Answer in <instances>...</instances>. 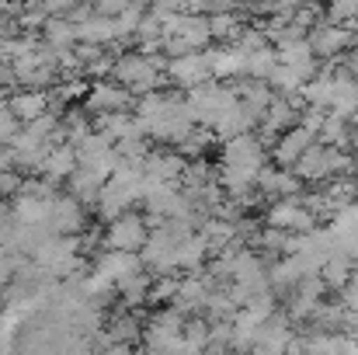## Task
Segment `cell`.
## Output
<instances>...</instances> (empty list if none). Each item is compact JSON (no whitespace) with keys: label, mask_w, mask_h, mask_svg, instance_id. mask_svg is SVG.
<instances>
[{"label":"cell","mask_w":358,"mask_h":355,"mask_svg":"<svg viewBox=\"0 0 358 355\" xmlns=\"http://www.w3.org/2000/svg\"><path fill=\"white\" fill-rule=\"evenodd\" d=\"M296 178L310 188H320L327 185L331 178H341V174H352V153L348 150H334V146H324V143H313L299 160H296Z\"/></svg>","instance_id":"obj_1"},{"label":"cell","mask_w":358,"mask_h":355,"mask_svg":"<svg viewBox=\"0 0 358 355\" xmlns=\"http://www.w3.org/2000/svg\"><path fill=\"white\" fill-rule=\"evenodd\" d=\"M306 42H310V49H313V56H317L320 63L341 60V56L358 42V28H355V21L338 25V21H327V18H324L317 28H310Z\"/></svg>","instance_id":"obj_2"},{"label":"cell","mask_w":358,"mask_h":355,"mask_svg":"<svg viewBox=\"0 0 358 355\" xmlns=\"http://www.w3.org/2000/svg\"><path fill=\"white\" fill-rule=\"evenodd\" d=\"M264 227L285 230V234H310V230H317V227H324V223L299 202V195H292V199H275V202H268V209H264Z\"/></svg>","instance_id":"obj_3"},{"label":"cell","mask_w":358,"mask_h":355,"mask_svg":"<svg viewBox=\"0 0 358 355\" xmlns=\"http://www.w3.org/2000/svg\"><path fill=\"white\" fill-rule=\"evenodd\" d=\"M227 167H240L247 174H257L268 164V146L257 139V132H240L234 139H223V160Z\"/></svg>","instance_id":"obj_4"},{"label":"cell","mask_w":358,"mask_h":355,"mask_svg":"<svg viewBox=\"0 0 358 355\" xmlns=\"http://www.w3.org/2000/svg\"><path fill=\"white\" fill-rule=\"evenodd\" d=\"M296 338V324L285 317V314H271L261 321V328L254 331V342H250V355H285L289 352V342Z\"/></svg>","instance_id":"obj_5"},{"label":"cell","mask_w":358,"mask_h":355,"mask_svg":"<svg viewBox=\"0 0 358 355\" xmlns=\"http://www.w3.org/2000/svg\"><path fill=\"white\" fill-rule=\"evenodd\" d=\"M254 188H257L261 199L275 202V199H292V195H299L306 185L296 178V171H289V167H275V164H264V167L257 171Z\"/></svg>","instance_id":"obj_6"},{"label":"cell","mask_w":358,"mask_h":355,"mask_svg":"<svg viewBox=\"0 0 358 355\" xmlns=\"http://www.w3.org/2000/svg\"><path fill=\"white\" fill-rule=\"evenodd\" d=\"M317 143V132H310L306 125H292L289 132H282L278 139H275V146L268 150V157H271V164L275 167H296V160L310 150Z\"/></svg>","instance_id":"obj_7"},{"label":"cell","mask_w":358,"mask_h":355,"mask_svg":"<svg viewBox=\"0 0 358 355\" xmlns=\"http://www.w3.org/2000/svg\"><path fill=\"white\" fill-rule=\"evenodd\" d=\"M206 60H209V74L213 81H223V84H234L240 77H247V56L240 53L237 46H216V49H206Z\"/></svg>","instance_id":"obj_8"},{"label":"cell","mask_w":358,"mask_h":355,"mask_svg":"<svg viewBox=\"0 0 358 355\" xmlns=\"http://www.w3.org/2000/svg\"><path fill=\"white\" fill-rule=\"evenodd\" d=\"M167 74H171V81H174V84H181V88H199V84L213 81L206 53H188V56H174V60L167 63Z\"/></svg>","instance_id":"obj_9"},{"label":"cell","mask_w":358,"mask_h":355,"mask_svg":"<svg viewBox=\"0 0 358 355\" xmlns=\"http://www.w3.org/2000/svg\"><path fill=\"white\" fill-rule=\"evenodd\" d=\"M275 56H278V63H282V67L296 70L303 81L317 77V70H320V60L313 56V49H310V42H306V39L289 42V46H278V49H275Z\"/></svg>","instance_id":"obj_10"},{"label":"cell","mask_w":358,"mask_h":355,"mask_svg":"<svg viewBox=\"0 0 358 355\" xmlns=\"http://www.w3.org/2000/svg\"><path fill=\"white\" fill-rule=\"evenodd\" d=\"M108 244H112L115 251H139V247L146 244V223H143L139 216L125 213V216H119V220L112 223Z\"/></svg>","instance_id":"obj_11"},{"label":"cell","mask_w":358,"mask_h":355,"mask_svg":"<svg viewBox=\"0 0 358 355\" xmlns=\"http://www.w3.org/2000/svg\"><path fill=\"white\" fill-rule=\"evenodd\" d=\"M327 230H331V237H334V247H338L341 254L358 258V213H355V206L341 209V213L327 223Z\"/></svg>","instance_id":"obj_12"},{"label":"cell","mask_w":358,"mask_h":355,"mask_svg":"<svg viewBox=\"0 0 358 355\" xmlns=\"http://www.w3.org/2000/svg\"><path fill=\"white\" fill-rule=\"evenodd\" d=\"M355 258H348V254H341V251H334L324 265H320V282L327 286V293H341L345 286H348V279L355 275Z\"/></svg>","instance_id":"obj_13"},{"label":"cell","mask_w":358,"mask_h":355,"mask_svg":"<svg viewBox=\"0 0 358 355\" xmlns=\"http://www.w3.org/2000/svg\"><path fill=\"white\" fill-rule=\"evenodd\" d=\"M317 143L334 146V150H352V122L327 112L324 125H320V132H317Z\"/></svg>","instance_id":"obj_14"},{"label":"cell","mask_w":358,"mask_h":355,"mask_svg":"<svg viewBox=\"0 0 358 355\" xmlns=\"http://www.w3.org/2000/svg\"><path fill=\"white\" fill-rule=\"evenodd\" d=\"M45 39H49V49L59 56L66 49L77 46V25L73 21H63V18H49L45 21Z\"/></svg>","instance_id":"obj_15"},{"label":"cell","mask_w":358,"mask_h":355,"mask_svg":"<svg viewBox=\"0 0 358 355\" xmlns=\"http://www.w3.org/2000/svg\"><path fill=\"white\" fill-rule=\"evenodd\" d=\"M132 98H129V88H115V84H98L91 91V109L98 112H119L125 109Z\"/></svg>","instance_id":"obj_16"},{"label":"cell","mask_w":358,"mask_h":355,"mask_svg":"<svg viewBox=\"0 0 358 355\" xmlns=\"http://www.w3.org/2000/svg\"><path fill=\"white\" fill-rule=\"evenodd\" d=\"M240 28H243V18H240L237 11L209 14V35H213V39H220V42H234Z\"/></svg>","instance_id":"obj_17"},{"label":"cell","mask_w":358,"mask_h":355,"mask_svg":"<svg viewBox=\"0 0 358 355\" xmlns=\"http://www.w3.org/2000/svg\"><path fill=\"white\" fill-rule=\"evenodd\" d=\"M278 67V56H275V46H264V49H257V53H247V77H254V81H264L268 84V77H271V70Z\"/></svg>","instance_id":"obj_18"},{"label":"cell","mask_w":358,"mask_h":355,"mask_svg":"<svg viewBox=\"0 0 358 355\" xmlns=\"http://www.w3.org/2000/svg\"><path fill=\"white\" fill-rule=\"evenodd\" d=\"M303 84H306V81H303L296 70L282 67V63H278V67L271 70V77H268V88H271L275 95H299V91H303Z\"/></svg>","instance_id":"obj_19"},{"label":"cell","mask_w":358,"mask_h":355,"mask_svg":"<svg viewBox=\"0 0 358 355\" xmlns=\"http://www.w3.org/2000/svg\"><path fill=\"white\" fill-rule=\"evenodd\" d=\"M10 109H14L17 118H31V122H35V118L45 112V98H42V95H17V98L10 102Z\"/></svg>","instance_id":"obj_20"},{"label":"cell","mask_w":358,"mask_h":355,"mask_svg":"<svg viewBox=\"0 0 358 355\" xmlns=\"http://www.w3.org/2000/svg\"><path fill=\"white\" fill-rule=\"evenodd\" d=\"M341 63H345L348 77H352V81H358V42L348 49V53H345V56H341Z\"/></svg>","instance_id":"obj_21"},{"label":"cell","mask_w":358,"mask_h":355,"mask_svg":"<svg viewBox=\"0 0 358 355\" xmlns=\"http://www.w3.org/2000/svg\"><path fill=\"white\" fill-rule=\"evenodd\" d=\"M352 146H355V153H358V118H352Z\"/></svg>","instance_id":"obj_22"},{"label":"cell","mask_w":358,"mask_h":355,"mask_svg":"<svg viewBox=\"0 0 358 355\" xmlns=\"http://www.w3.org/2000/svg\"><path fill=\"white\" fill-rule=\"evenodd\" d=\"M355 268H358V258H355Z\"/></svg>","instance_id":"obj_23"},{"label":"cell","mask_w":358,"mask_h":355,"mask_svg":"<svg viewBox=\"0 0 358 355\" xmlns=\"http://www.w3.org/2000/svg\"><path fill=\"white\" fill-rule=\"evenodd\" d=\"M31 4H35V0H31Z\"/></svg>","instance_id":"obj_24"},{"label":"cell","mask_w":358,"mask_h":355,"mask_svg":"<svg viewBox=\"0 0 358 355\" xmlns=\"http://www.w3.org/2000/svg\"><path fill=\"white\" fill-rule=\"evenodd\" d=\"M139 4H143V0H139Z\"/></svg>","instance_id":"obj_25"}]
</instances>
